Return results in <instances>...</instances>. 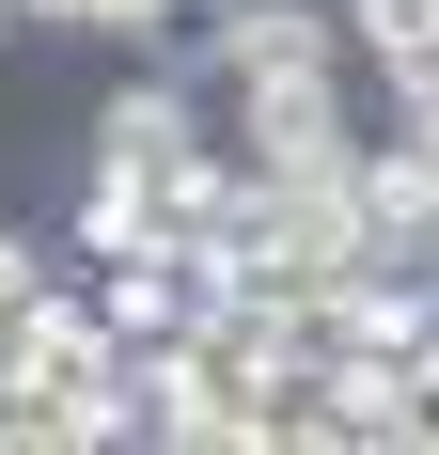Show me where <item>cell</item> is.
<instances>
[{"label": "cell", "instance_id": "obj_1", "mask_svg": "<svg viewBox=\"0 0 439 455\" xmlns=\"http://www.w3.org/2000/svg\"><path fill=\"white\" fill-rule=\"evenodd\" d=\"M16 377H32V455H126V346L94 315V283H47L16 315Z\"/></svg>", "mask_w": 439, "mask_h": 455}, {"label": "cell", "instance_id": "obj_4", "mask_svg": "<svg viewBox=\"0 0 439 455\" xmlns=\"http://www.w3.org/2000/svg\"><path fill=\"white\" fill-rule=\"evenodd\" d=\"M346 63H361V94L439 110V0H346Z\"/></svg>", "mask_w": 439, "mask_h": 455}, {"label": "cell", "instance_id": "obj_2", "mask_svg": "<svg viewBox=\"0 0 439 455\" xmlns=\"http://www.w3.org/2000/svg\"><path fill=\"white\" fill-rule=\"evenodd\" d=\"M220 141L267 188H346L361 157V63H299V79H220Z\"/></svg>", "mask_w": 439, "mask_h": 455}, {"label": "cell", "instance_id": "obj_6", "mask_svg": "<svg viewBox=\"0 0 439 455\" xmlns=\"http://www.w3.org/2000/svg\"><path fill=\"white\" fill-rule=\"evenodd\" d=\"M47 283H63V267H47V235H32V220H0V315H32Z\"/></svg>", "mask_w": 439, "mask_h": 455}, {"label": "cell", "instance_id": "obj_3", "mask_svg": "<svg viewBox=\"0 0 439 455\" xmlns=\"http://www.w3.org/2000/svg\"><path fill=\"white\" fill-rule=\"evenodd\" d=\"M204 141H220V94L188 79V63H126V79L94 94L79 157H141V173H173V157H204Z\"/></svg>", "mask_w": 439, "mask_h": 455}, {"label": "cell", "instance_id": "obj_5", "mask_svg": "<svg viewBox=\"0 0 439 455\" xmlns=\"http://www.w3.org/2000/svg\"><path fill=\"white\" fill-rule=\"evenodd\" d=\"M63 235H79L94 267H110V251H141V235H157V173H141V157H79V204H63Z\"/></svg>", "mask_w": 439, "mask_h": 455}, {"label": "cell", "instance_id": "obj_7", "mask_svg": "<svg viewBox=\"0 0 439 455\" xmlns=\"http://www.w3.org/2000/svg\"><path fill=\"white\" fill-rule=\"evenodd\" d=\"M393 455H439V377H424V362L393 377Z\"/></svg>", "mask_w": 439, "mask_h": 455}]
</instances>
